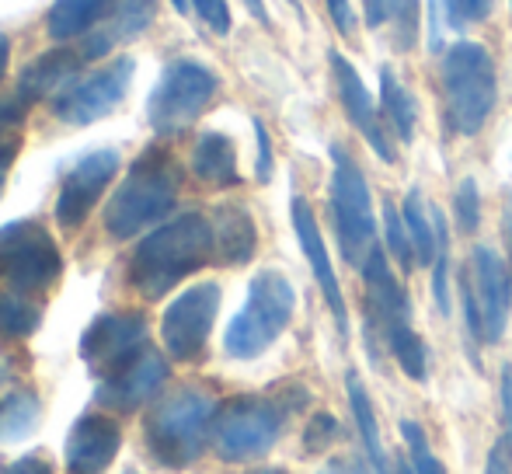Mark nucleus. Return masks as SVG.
Returning a JSON list of instances; mask_svg holds the SVG:
<instances>
[{
  "label": "nucleus",
  "instance_id": "1",
  "mask_svg": "<svg viewBox=\"0 0 512 474\" xmlns=\"http://www.w3.org/2000/svg\"><path fill=\"white\" fill-rule=\"evenodd\" d=\"M213 258V220L203 213H182L154 227L129 258V283L147 300H161L185 276L199 272Z\"/></svg>",
  "mask_w": 512,
  "mask_h": 474
},
{
  "label": "nucleus",
  "instance_id": "2",
  "mask_svg": "<svg viewBox=\"0 0 512 474\" xmlns=\"http://www.w3.org/2000/svg\"><path fill=\"white\" fill-rule=\"evenodd\" d=\"M182 189V171L171 161L168 150L150 147L133 161L129 175L115 189L105 206V231L115 241H129L133 234L161 224L178 203Z\"/></svg>",
  "mask_w": 512,
  "mask_h": 474
},
{
  "label": "nucleus",
  "instance_id": "3",
  "mask_svg": "<svg viewBox=\"0 0 512 474\" xmlns=\"http://www.w3.org/2000/svg\"><path fill=\"white\" fill-rule=\"evenodd\" d=\"M216 398L199 387H182L168 394L147 419V447L161 468L185 471L203 457L213 440L216 426Z\"/></svg>",
  "mask_w": 512,
  "mask_h": 474
},
{
  "label": "nucleus",
  "instance_id": "4",
  "mask_svg": "<svg viewBox=\"0 0 512 474\" xmlns=\"http://www.w3.org/2000/svg\"><path fill=\"white\" fill-rule=\"evenodd\" d=\"M293 307H297V293H293L290 279L276 269H265L251 279L248 300L230 321L227 335H223V349L234 359H255L262 356L272 342L283 335L290 325Z\"/></svg>",
  "mask_w": 512,
  "mask_h": 474
},
{
  "label": "nucleus",
  "instance_id": "5",
  "mask_svg": "<svg viewBox=\"0 0 512 474\" xmlns=\"http://www.w3.org/2000/svg\"><path fill=\"white\" fill-rule=\"evenodd\" d=\"M443 91L450 122L460 136L481 133L495 109V63L478 42H457L443 56Z\"/></svg>",
  "mask_w": 512,
  "mask_h": 474
},
{
  "label": "nucleus",
  "instance_id": "6",
  "mask_svg": "<svg viewBox=\"0 0 512 474\" xmlns=\"http://www.w3.org/2000/svg\"><path fill=\"white\" fill-rule=\"evenodd\" d=\"M286 415L290 412H286L276 394H269V398L244 394V398L227 401L216 412V426H213L216 454L230 464L258 461V457H265L276 447Z\"/></svg>",
  "mask_w": 512,
  "mask_h": 474
},
{
  "label": "nucleus",
  "instance_id": "7",
  "mask_svg": "<svg viewBox=\"0 0 512 474\" xmlns=\"http://www.w3.org/2000/svg\"><path fill=\"white\" fill-rule=\"evenodd\" d=\"M331 161H335V171H331V217H335V234L338 244H342L345 262L363 269L370 251L377 248L373 244L377 224H373L370 185H366L363 171L349 157V150H342L338 143L331 147Z\"/></svg>",
  "mask_w": 512,
  "mask_h": 474
},
{
  "label": "nucleus",
  "instance_id": "8",
  "mask_svg": "<svg viewBox=\"0 0 512 474\" xmlns=\"http://www.w3.org/2000/svg\"><path fill=\"white\" fill-rule=\"evenodd\" d=\"M216 88H220V81H216V74L206 70L203 63L196 60L168 63L147 98V119L154 126V133L175 136L182 129H189L206 112V105L216 98Z\"/></svg>",
  "mask_w": 512,
  "mask_h": 474
},
{
  "label": "nucleus",
  "instance_id": "9",
  "mask_svg": "<svg viewBox=\"0 0 512 474\" xmlns=\"http://www.w3.org/2000/svg\"><path fill=\"white\" fill-rule=\"evenodd\" d=\"M63 258L53 234L39 220H11L0 227V279L14 293H42L60 279Z\"/></svg>",
  "mask_w": 512,
  "mask_h": 474
},
{
  "label": "nucleus",
  "instance_id": "10",
  "mask_svg": "<svg viewBox=\"0 0 512 474\" xmlns=\"http://www.w3.org/2000/svg\"><path fill=\"white\" fill-rule=\"evenodd\" d=\"M136 77V60L119 56L108 67L95 70L88 77H77L60 98H53V112L67 126H91V122L105 119L108 112L119 109V102L126 98L129 84Z\"/></svg>",
  "mask_w": 512,
  "mask_h": 474
},
{
  "label": "nucleus",
  "instance_id": "11",
  "mask_svg": "<svg viewBox=\"0 0 512 474\" xmlns=\"http://www.w3.org/2000/svg\"><path fill=\"white\" fill-rule=\"evenodd\" d=\"M150 349V328L143 314H102L81 339V359L98 377H115Z\"/></svg>",
  "mask_w": 512,
  "mask_h": 474
},
{
  "label": "nucleus",
  "instance_id": "12",
  "mask_svg": "<svg viewBox=\"0 0 512 474\" xmlns=\"http://www.w3.org/2000/svg\"><path fill=\"white\" fill-rule=\"evenodd\" d=\"M216 311H220V286L196 283L178 293L161 318V342L168 356L175 359H199L213 332Z\"/></svg>",
  "mask_w": 512,
  "mask_h": 474
},
{
  "label": "nucleus",
  "instance_id": "13",
  "mask_svg": "<svg viewBox=\"0 0 512 474\" xmlns=\"http://www.w3.org/2000/svg\"><path fill=\"white\" fill-rule=\"evenodd\" d=\"M115 171H119V150L112 147L91 150V154H84L70 168V175L63 178L60 199H56V220H60V227L74 231V227H81L88 220V213L98 206V199H102L108 182L115 178Z\"/></svg>",
  "mask_w": 512,
  "mask_h": 474
},
{
  "label": "nucleus",
  "instance_id": "14",
  "mask_svg": "<svg viewBox=\"0 0 512 474\" xmlns=\"http://www.w3.org/2000/svg\"><path fill=\"white\" fill-rule=\"evenodd\" d=\"M464 279H467V286H471L474 304H478L485 342L495 346V342L502 339V332H506L509 304H512V283H509L506 265H502V258L495 255L492 248H474Z\"/></svg>",
  "mask_w": 512,
  "mask_h": 474
},
{
  "label": "nucleus",
  "instance_id": "15",
  "mask_svg": "<svg viewBox=\"0 0 512 474\" xmlns=\"http://www.w3.org/2000/svg\"><path fill=\"white\" fill-rule=\"evenodd\" d=\"M171 370H168V359L154 349H147L133 366H126L122 373L115 377H105L98 384V405L108 408V412H136L140 405H147L164 384H168Z\"/></svg>",
  "mask_w": 512,
  "mask_h": 474
},
{
  "label": "nucleus",
  "instance_id": "16",
  "mask_svg": "<svg viewBox=\"0 0 512 474\" xmlns=\"http://www.w3.org/2000/svg\"><path fill=\"white\" fill-rule=\"evenodd\" d=\"M122 447V433L108 415H81L67 440L70 474H105Z\"/></svg>",
  "mask_w": 512,
  "mask_h": 474
},
{
  "label": "nucleus",
  "instance_id": "17",
  "mask_svg": "<svg viewBox=\"0 0 512 474\" xmlns=\"http://www.w3.org/2000/svg\"><path fill=\"white\" fill-rule=\"evenodd\" d=\"M363 279H366V297H370V318L373 328L380 335L394 332L401 325H411V304L405 286L394 279L387 255L380 248L370 251V258L363 262Z\"/></svg>",
  "mask_w": 512,
  "mask_h": 474
},
{
  "label": "nucleus",
  "instance_id": "18",
  "mask_svg": "<svg viewBox=\"0 0 512 474\" xmlns=\"http://www.w3.org/2000/svg\"><path fill=\"white\" fill-rule=\"evenodd\" d=\"M293 227H297V237H300V248H304L310 269H314V279L321 286L324 300H328L331 314H335V325L342 332V339L349 335V314H345V300H342V286H338V276L331 269V258H328V248L321 241V227L314 220V210L307 206V199H293Z\"/></svg>",
  "mask_w": 512,
  "mask_h": 474
},
{
  "label": "nucleus",
  "instance_id": "19",
  "mask_svg": "<svg viewBox=\"0 0 512 474\" xmlns=\"http://www.w3.org/2000/svg\"><path fill=\"white\" fill-rule=\"evenodd\" d=\"M331 70H335L338 98H342V105H345V112H349L352 126H356L359 133L366 136V143H370V147L377 150L380 161H394V147H391V140H387L384 126H380L377 105H373V98H370V91H366V84L359 81L356 67H352V63L345 60L342 53H331Z\"/></svg>",
  "mask_w": 512,
  "mask_h": 474
},
{
  "label": "nucleus",
  "instance_id": "20",
  "mask_svg": "<svg viewBox=\"0 0 512 474\" xmlns=\"http://www.w3.org/2000/svg\"><path fill=\"white\" fill-rule=\"evenodd\" d=\"M154 18H157V0H115L108 25L84 35L77 53H81V60H102L115 46H122V42L147 32V28L154 25Z\"/></svg>",
  "mask_w": 512,
  "mask_h": 474
},
{
  "label": "nucleus",
  "instance_id": "21",
  "mask_svg": "<svg viewBox=\"0 0 512 474\" xmlns=\"http://www.w3.org/2000/svg\"><path fill=\"white\" fill-rule=\"evenodd\" d=\"M81 53H70V49H53V53H42L21 70L18 77V98L25 105L46 102V98H60L70 84L81 74Z\"/></svg>",
  "mask_w": 512,
  "mask_h": 474
},
{
  "label": "nucleus",
  "instance_id": "22",
  "mask_svg": "<svg viewBox=\"0 0 512 474\" xmlns=\"http://www.w3.org/2000/svg\"><path fill=\"white\" fill-rule=\"evenodd\" d=\"M258 248L255 220L241 206H220L213 217V255L223 265H244L251 262Z\"/></svg>",
  "mask_w": 512,
  "mask_h": 474
},
{
  "label": "nucleus",
  "instance_id": "23",
  "mask_svg": "<svg viewBox=\"0 0 512 474\" xmlns=\"http://www.w3.org/2000/svg\"><path fill=\"white\" fill-rule=\"evenodd\" d=\"M192 175L216 189H230L241 182L237 175V150L234 140L223 133H203L192 147Z\"/></svg>",
  "mask_w": 512,
  "mask_h": 474
},
{
  "label": "nucleus",
  "instance_id": "24",
  "mask_svg": "<svg viewBox=\"0 0 512 474\" xmlns=\"http://www.w3.org/2000/svg\"><path fill=\"white\" fill-rule=\"evenodd\" d=\"M112 7L115 0H53L46 11V35L53 42L84 39Z\"/></svg>",
  "mask_w": 512,
  "mask_h": 474
},
{
  "label": "nucleus",
  "instance_id": "25",
  "mask_svg": "<svg viewBox=\"0 0 512 474\" xmlns=\"http://www.w3.org/2000/svg\"><path fill=\"white\" fill-rule=\"evenodd\" d=\"M418 0H366V21L370 28H387L391 42L405 53L418 39Z\"/></svg>",
  "mask_w": 512,
  "mask_h": 474
},
{
  "label": "nucleus",
  "instance_id": "26",
  "mask_svg": "<svg viewBox=\"0 0 512 474\" xmlns=\"http://www.w3.org/2000/svg\"><path fill=\"white\" fill-rule=\"evenodd\" d=\"M42 422V398L28 387L11 391L7 398H0V447L21 443L39 429Z\"/></svg>",
  "mask_w": 512,
  "mask_h": 474
},
{
  "label": "nucleus",
  "instance_id": "27",
  "mask_svg": "<svg viewBox=\"0 0 512 474\" xmlns=\"http://www.w3.org/2000/svg\"><path fill=\"white\" fill-rule=\"evenodd\" d=\"M349 401H352V415H356L359 436H363V457L370 464L373 474H391V457H387L384 443H380V426L377 415H373L370 394L363 391L356 373H349Z\"/></svg>",
  "mask_w": 512,
  "mask_h": 474
},
{
  "label": "nucleus",
  "instance_id": "28",
  "mask_svg": "<svg viewBox=\"0 0 512 474\" xmlns=\"http://www.w3.org/2000/svg\"><path fill=\"white\" fill-rule=\"evenodd\" d=\"M405 227L411 237V248H415V262L418 265H432L439 255V231H436V217L425 210L422 192H408L405 199Z\"/></svg>",
  "mask_w": 512,
  "mask_h": 474
},
{
  "label": "nucleus",
  "instance_id": "29",
  "mask_svg": "<svg viewBox=\"0 0 512 474\" xmlns=\"http://www.w3.org/2000/svg\"><path fill=\"white\" fill-rule=\"evenodd\" d=\"M42 325V307L35 300H28L25 293H0V339L4 342H21L28 335H35V328Z\"/></svg>",
  "mask_w": 512,
  "mask_h": 474
},
{
  "label": "nucleus",
  "instance_id": "30",
  "mask_svg": "<svg viewBox=\"0 0 512 474\" xmlns=\"http://www.w3.org/2000/svg\"><path fill=\"white\" fill-rule=\"evenodd\" d=\"M380 105H384V116L394 126V133L401 140H411L415 136V102H411L408 88L391 74V70H380Z\"/></svg>",
  "mask_w": 512,
  "mask_h": 474
},
{
  "label": "nucleus",
  "instance_id": "31",
  "mask_svg": "<svg viewBox=\"0 0 512 474\" xmlns=\"http://www.w3.org/2000/svg\"><path fill=\"white\" fill-rule=\"evenodd\" d=\"M384 342H387V349H391L394 359L401 363V370H405L411 380L425 377V346H422V339L411 332V325H401V328H394V332H387Z\"/></svg>",
  "mask_w": 512,
  "mask_h": 474
},
{
  "label": "nucleus",
  "instance_id": "32",
  "mask_svg": "<svg viewBox=\"0 0 512 474\" xmlns=\"http://www.w3.org/2000/svg\"><path fill=\"white\" fill-rule=\"evenodd\" d=\"M384 227H387V248L391 255L398 258L401 269H411L415 265V248H411V237H408V227H405V213H398V206L387 203L384 206Z\"/></svg>",
  "mask_w": 512,
  "mask_h": 474
},
{
  "label": "nucleus",
  "instance_id": "33",
  "mask_svg": "<svg viewBox=\"0 0 512 474\" xmlns=\"http://www.w3.org/2000/svg\"><path fill=\"white\" fill-rule=\"evenodd\" d=\"M401 433H405V443H408L411 471H415V474H446V468L439 464V457L432 454V447H429V440H425L422 426H415V422H405V426H401Z\"/></svg>",
  "mask_w": 512,
  "mask_h": 474
},
{
  "label": "nucleus",
  "instance_id": "34",
  "mask_svg": "<svg viewBox=\"0 0 512 474\" xmlns=\"http://www.w3.org/2000/svg\"><path fill=\"white\" fill-rule=\"evenodd\" d=\"M335 440H342V426H338L335 415L328 412H317L314 419L307 422V433H304V450L307 454H324Z\"/></svg>",
  "mask_w": 512,
  "mask_h": 474
},
{
  "label": "nucleus",
  "instance_id": "35",
  "mask_svg": "<svg viewBox=\"0 0 512 474\" xmlns=\"http://www.w3.org/2000/svg\"><path fill=\"white\" fill-rule=\"evenodd\" d=\"M453 210H457V224L464 234H474L481 224V196H478V185L474 178H464L457 189V199H453Z\"/></svg>",
  "mask_w": 512,
  "mask_h": 474
},
{
  "label": "nucleus",
  "instance_id": "36",
  "mask_svg": "<svg viewBox=\"0 0 512 474\" xmlns=\"http://www.w3.org/2000/svg\"><path fill=\"white\" fill-rule=\"evenodd\" d=\"M446 18L450 25H474V21H485L492 11V0H443Z\"/></svg>",
  "mask_w": 512,
  "mask_h": 474
},
{
  "label": "nucleus",
  "instance_id": "37",
  "mask_svg": "<svg viewBox=\"0 0 512 474\" xmlns=\"http://www.w3.org/2000/svg\"><path fill=\"white\" fill-rule=\"evenodd\" d=\"M196 7V14L213 28L216 35H227L230 32V7L227 0H189Z\"/></svg>",
  "mask_w": 512,
  "mask_h": 474
},
{
  "label": "nucleus",
  "instance_id": "38",
  "mask_svg": "<svg viewBox=\"0 0 512 474\" xmlns=\"http://www.w3.org/2000/svg\"><path fill=\"white\" fill-rule=\"evenodd\" d=\"M25 112H28V105L21 102V98H0V140L25 122Z\"/></svg>",
  "mask_w": 512,
  "mask_h": 474
},
{
  "label": "nucleus",
  "instance_id": "39",
  "mask_svg": "<svg viewBox=\"0 0 512 474\" xmlns=\"http://www.w3.org/2000/svg\"><path fill=\"white\" fill-rule=\"evenodd\" d=\"M255 136H258V182H269L272 178V143L258 119H255Z\"/></svg>",
  "mask_w": 512,
  "mask_h": 474
},
{
  "label": "nucleus",
  "instance_id": "40",
  "mask_svg": "<svg viewBox=\"0 0 512 474\" xmlns=\"http://www.w3.org/2000/svg\"><path fill=\"white\" fill-rule=\"evenodd\" d=\"M328 11H331V21L342 35H352L356 32V18H352V7L349 0H328Z\"/></svg>",
  "mask_w": 512,
  "mask_h": 474
},
{
  "label": "nucleus",
  "instance_id": "41",
  "mask_svg": "<svg viewBox=\"0 0 512 474\" xmlns=\"http://www.w3.org/2000/svg\"><path fill=\"white\" fill-rule=\"evenodd\" d=\"M4 474H53V468H49V461H42L39 454H32V457H21V461L7 464Z\"/></svg>",
  "mask_w": 512,
  "mask_h": 474
},
{
  "label": "nucleus",
  "instance_id": "42",
  "mask_svg": "<svg viewBox=\"0 0 512 474\" xmlns=\"http://www.w3.org/2000/svg\"><path fill=\"white\" fill-rule=\"evenodd\" d=\"M14 157H18V140H0V192H4V185H7Z\"/></svg>",
  "mask_w": 512,
  "mask_h": 474
},
{
  "label": "nucleus",
  "instance_id": "43",
  "mask_svg": "<svg viewBox=\"0 0 512 474\" xmlns=\"http://www.w3.org/2000/svg\"><path fill=\"white\" fill-rule=\"evenodd\" d=\"M502 412H506V429H509V443H512V366L502 370Z\"/></svg>",
  "mask_w": 512,
  "mask_h": 474
},
{
  "label": "nucleus",
  "instance_id": "44",
  "mask_svg": "<svg viewBox=\"0 0 512 474\" xmlns=\"http://www.w3.org/2000/svg\"><path fill=\"white\" fill-rule=\"evenodd\" d=\"M485 474H512V468H509V454L502 447H495L492 454H488V468H485Z\"/></svg>",
  "mask_w": 512,
  "mask_h": 474
},
{
  "label": "nucleus",
  "instance_id": "45",
  "mask_svg": "<svg viewBox=\"0 0 512 474\" xmlns=\"http://www.w3.org/2000/svg\"><path fill=\"white\" fill-rule=\"evenodd\" d=\"M321 474H373V471H370V468L359 471L356 464H342V461H335V464H328V468H321Z\"/></svg>",
  "mask_w": 512,
  "mask_h": 474
},
{
  "label": "nucleus",
  "instance_id": "46",
  "mask_svg": "<svg viewBox=\"0 0 512 474\" xmlns=\"http://www.w3.org/2000/svg\"><path fill=\"white\" fill-rule=\"evenodd\" d=\"M7 60H11V42L0 32V81H4V74H7Z\"/></svg>",
  "mask_w": 512,
  "mask_h": 474
},
{
  "label": "nucleus",
  "instance_id": "47",
  "mask_svg": "<svg viewBox=\"0 0 512 474\" xmlns=\"http://www.w3.org/2000/svg\"><path fill=\"white\" fill-rule=\"evenodd\" d=\"M244 7H248V11L255 14L258 21H262V25H269V11H265L262 0H244Z\"/></svg>",
  "mask_w": 512,
  "mask_h": 474
},
{
  "label": "nucleus",
  "instance_id": "48",
  "mask_svg": "<svg viewBox=\"0 0 512 474\" xmlns=\"http://www.w3.org/2000/svg\"><path fill=\"white\" fill-rule=\"evenodd\" d=\"M7 380H11V363H7V359L0 356V387H4Z\"/></svg>",
  "mask_w": 512,
  "mask_h": 474
},
{
  "label": "nucleus",
  "instance_id": "49",
  "mask_svg": "<svg viewBox=\"0 0 512 474\" xmlns=\"http://www.w3.org/2000/svg\"><path fill=\"white\" fill-rule=\"evenodd\" d=\"M171 4H175V11H178V14L189 11V0H171Z\"/></svg>",
  "mask_w": 512,
  "mask_h": 474
},
{
  "label": "nucleus",
  "instance_id": "50",
  "mask_svg": "<svg viewBox=\"0 0 512 474\" xmlns=\"http://www.w3.org/2000/svg\"><path fill=\"white\" fill-rule=\"evenodd\" d=\"M251 474H286V471H276V468H258V471H251Z\"/></svg>",
  "mask_w": 512,
  "mask_h": 474
},
{
  "label": "nucleus",
  "instance_id": "51",
  "mask_svg": "<svg viewBox=\"0 0 512 474\" xmlns=\"http://www.w3.org/2000/svg\"><path fill=\"white\" fill-rule=\"evenodd\" d=\"M506 237H509V262H512V224H509V231H506Z\"/></svg>",
  "mask_w": 512,
  "mask_h": 474
},
{
  "label": "nucleus",
  "instance_id": "52",
  "mask_svg": "<svg viewBox=\"0 0 512 474\" xmlns=\"http://www.w3.org/2000/svg\"><path fill=\"white\" fill-rule=\"evenodd\" d=\"M398 474H415L411 468H405V464H398Z\"/></svg>",
  "mask_w": 512,
  "mask_h": 474
}]
</instances>
